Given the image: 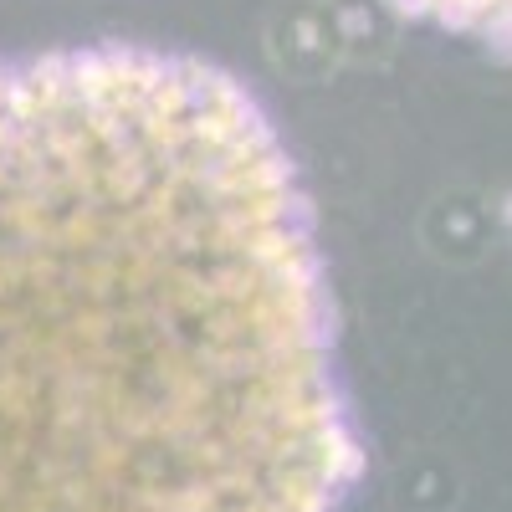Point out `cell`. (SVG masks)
I'll return each instance as SVG.
<instances>
[{"mask_svg": "<svg viewBox=\"0 0 512 512\" xmlns=\"http://www.w3.org/2000/svg\"><path fill=\"white\" fill-rule=\"evenodd\" d=\"M354 466L262 103L154 47L0 57V512H338Z\"/></svg>", "mask_w": 512, "mask_h": 512, "instance_id": "1", "label": "cell"}, {"mask_svg": "<svg viewBox=\"0 0 512 512\" xmlns=\"http://www.w3.org/2000/svg\"><path fill=\"white\" fill-rule=\"evenodd\" d=\"M384 6L441 36L472 41L487 52H512V0H384Z\"/></svg>", "mask_w": 512, "mask_h": 512, "instance_id": "2", "label": "cell"}]
</instances>
